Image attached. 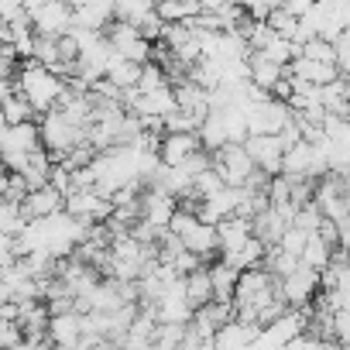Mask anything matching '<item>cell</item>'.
<instances>
[{
    "label": "cell",
    "mask_w": 350,
    "mask_h": 350,
    "mask_svg": "<svg viewBox=\"0 0 350 350\" xmlns=\"http://www.w3.org/2000/svg\"><path fill=\"white\" fill-rule=\"evenodd\" d=\"M323 336H316L312 329H302L299 336H292L288 343H285V350H323Z\"/></svg>",
    "instance_id": "42"
},
{
    "label": "cell",
    "mask_w": 350,
    "mask_h": 350,
    "mask_svg": "<svg viewBox=\"0 0 350 350\" xmlns=\"http://www.w3.org/2000/svg\"><path fill=\"white\" fill-rule=\"evenodd\" d=\"M0 148H14V151H42V127L35 120H25V124H8L0 131Z\"/></svg>",
    "instance_id": "15"
},
{
    "label": "cell",
    "mask_w": 350,
    "mask_h": 350,
    "mask_svg": "<svg viewBox=\"0 0 350 350\" xmlns=\"http://www.w3.org/2000/svg\"><path fill=\"white\" fill-rule=\"evenodd\" d=\"M0 203H4V196H0Z\"/></svg>",
    "instance_id": "47"
},
{
    "label": "cell",
    "mask_w": 350,
    "mask_h": 350,
    "mask_svg": "<svg viewBox=\"0 0 350 350\" xmlns=\"http://www.w3.org/2000/svg\"><path fill=\"white\" fill-rule=\"evenodd\" d=\"M14 86H18V93L31 103L35 113H49V110H55L59 100H62V93H66V79L55 76L52 69L38 66L35 59L21 62V69H18V76H14Z\"/></svg>",
    "instance_id": "1"
},
{
    "label": "cell",
    "mask_w": 350,
    "mask_h": 350,
    "mask_svg": "<svg viewBox=\"0 0 350 350\" xmlns=\"http://www.w3.org/2000/svg\"><path fill=\"white\" fill-rule=\"evenodd\" d=\"M0 110H4V120H8V124H25V120L35 117L31 103H28L21 93H11L8 100H0Z\"/></svg>",
    "instance_id": "34"
},
{
    "label": "cell",
    "mask_w": 350,
    "mask_h": 350,
    "mask_svg": "<svg viewBox=\"0 0 350 350\" xmlns=\"http://www.w3.org/2000/svg\"><path fill=\"white\" fill-rule=\"evenodd\" d=\"M151 312H154V319L158 323H189L193 319V302L186 299V288H183V282L179 285H172V288H165V295L154 302V306H148Z\"/></svg>",
    "instance_id": "11"
},
{
    "label": "cell",
    "mask_w": 350,
    "mask_h": 350,
    "mask_svg": "<svg viewBox=\"0 0 350 350\" xmlns=\"http://www.w3.org/2000/svg\"><path fill=\"white\" fill-rule=\"evenodd\" d=\"M306 237H309V234H302V230L288 227L275 247H278V251H285V254H295V258H299V254H302V247H306Z\"/></svg>",
    "instance_id": "41"
},
{
    "label": "cell",
    "mask_w": 350,
    "mask_h": 350,
    "mask_svg": "<svg viewBox=\"0 0 350 350\" xmlns=\"http://www.w3.org/2000/svg\"><path fill=\"white\" fill-rule=\"evenodd\" d=\"M107 42L113 49V55L127 59V62H137V66H148L151 55H154V45L141 35V28L127 25V21H117L110 31H107Z\"/></svg>",
    "instance_id": "4"
},
{
    "label": "cell",
    "mask_w": 350,
    "mask_h": 350,
    "mask_svg": "<svg viewBox=\"0 0 350 350\" xmlns=\"http://www.w3.org/2000/svg\"><path fill=\"white\" fill-rule=\"evenodd\" d=\"M66 213L69 217H79L86 224H103L113 213V200L103 196V193H96V189H76V193L66 196Z\"/></svg>",
    "instance_id": "8"
},
{
    "label": "cell",
    "mask_w": 350,
    "mask_h": 350,
    "mask_svg": "<svg viewBox=\"0 0 350 350\" xmlns=\"http://www.w3.org/2000/svg\"><path fill=\"white\" fill-rule=\"evenodd\" d=\"M161 86H168V72H165L158 62H148V66H141L137 90H141V93H148V90H161Z\"/></svg>",
    "instance_id": "38"
},
{
    "label": "cell",
    "mask_w": 350,
    "mask_h": 350,
    "mask_svg": "<svg viewBox=\"0 0 350 350\" xmlns=\"http://www.w3.org/2000/svg\"><path fill=\"white\" fill-rule=\"evenodd\" d=\"M319 288H323L319 271H316V268H306V265H299L292 275L278 278V295L285 299L288 309H306V306L319 295Z\"/></svg>",
    "instance_id": "5"
},
{
    "label": "cell",
    "mask_w": 350,
    "mask_h": 350,
    "mask_svg": "<svg viewBox=\"0 0 350 350\" xmlns=\"http://www.w3.org/2000/svg\"><path fill=\"white\" fill-rule=\"evenodd\" d=\"M42 144H45V151L52 154V161H62L76 144H83L86 141V131L90 127H79V124H72L59 107L55 110H49V113H42Z\"/></svg>",
    "instance_id": "3"
},
{
    "label": "cell",
    "mask_w": 350,
    "mask_h": 350,
    "mask_svg": "<svg viewBox=\"0 0 350 350\" xmlns=\"http://www.w3.org/2000/svg\"><path fill=\"white\" fill-rule=\"evenodd\" d=\"M183 247L186 251H193L196 258H213L217 251H220V241H217V227L213 224H203V220H196L186 234H183Z\"/></svg>",
    "instance_id": "19"
},
{
    "label": "cell",
    "mask_w": 350,
    "mask_h": 350,
    "mask_svg": "<svg viewBox=\"0 0 350 350\" xmlns=\"http://www.w3.org/2000/svg\"><path fill=\"white\" fill-rule=\"evenodd\" d=\"M323 220H326V217L319 213V206H316V203H302V206H295L292 227H295V230H302V234H316Z\"/></svg>",
    "instance_id": "36"
},
{
    "label": "cell",
    "mask_w": 350,
    "mask_h": 350,
    "mask_svg": "<svg viewBox=\"0 0 350 350\" xmlns=\"http://www.w3.org/2000/svg\"><path fill=\"white\" fill-rule=\"evenodd\" d=\"M210 161H213V168L220 172V179H224L227 186H237V189L258 172V165H254V158L247 154L244 144H227V148L213 151Z\"/></svg>",
    "instance_id": "6"
},
{
    "label": "cell",
    "mask_w": 350,
    "mask_h": 350,
    "mask_svg": "<svg viewBox=\"0 0 350 350\" xmlns=\"http://www.w3.org/2000/svg\"><path fill=\"white\" fill-rule=\"evenodd\" d=\"M254 237V220H247V217H227V220H220L217 224V241H220V254H227V251H237L244 241H251Z\"/></svg>",
    "instance_id": "18"
},
{
    "label": "cell",
    "mask_w": 350,
    "mask_h": 350,
    "mask_svg": "<svg viewBox=\"0 0 350 350\" xmlns=\"http://www.w3.org/2000/svg\"><path fill=\"white\" fill-rule=\"evenodd\" d=\"M103 79H110L117 90H137V79H141V66L137 62H127L120 55H110L107 69H103Z\"/></svg>",
    "instance_id": "27"
},
{
    "label": "cell",
    "mask_w": 350,
    "mask_h": 350,
    "mask_svg": "<svg viewBox=\"0 0 350 350\" xmlns=\"http://www.w3.org/2000/svg\"><path fill=\"white\" fill-rule=\"evenodd\" d=\"M196 134L203 141V151H220V148L230 144V134H227V124H224V113L220 110H210Z\"/></svg>",
    "instance_id": "25"
},
{
    "label": "cell",
    "mask_w": 350,
    "mask_h": 350,
    "mask_svg": "<svg viewBox=\"0 0 350 350\" xmlns=\"http://www.w3.org/2000/svg\"><path fill=\"white\" fill-rule=\"evenodd\" d=\"M21 206H25L28 220H49V217H55V213L66 210V196L55 193L52 186H42V189H31Z\"/></svg>",
    "instance_id": "14"
},
{
    "label": "cell",
    "mask_w": 350,
    "mask_h": 350,
    "mask_svg": "<svg viewBox=\"0 0 350 350\" xmlns=\"http://www.w3.org/2000/svg\"><path fill=\"white\" fill-rule=\"evenodd\" d=\"M154 14L161 25H189L193 18H200V4H189V0H154Z\"/></svg>",
    "instance_id": "24"
},
{
    "label": "cell",
    "mask_w": 350,
    "mask_h": 350,
    "mask_svg": "<svg viewBox=\"0 0 350 350\" xmlns=\"http://www.w3.org/2000/svg\"><path fill=\"white\" fill-rule=\"evenodd\" d=\"M336 244H340V251H350V220L336 227Z\"/></svg>",
    "instance_id": "45"
},
{
    "label": "cell",
    "mask_w": 350,
    "mask_h": 350,
    "mask_svg": "<svg viewBox=\"0 0 350 350\" xmlns=\"http://www.w3.org/2000/svg\"><path fill=\"white\" fill-rule=\"evenodd\" d=\"M189 326V323H186ZM186 326L183 323H158L154 329V350H183V340H186Z\"/></svg>",
    "instance_id": "32"
},
{
    "label": "cell",
    "mask_w": 350,
    "mask_h": 350,
    "mask_svg": "<svg viewBox=\"0 0 350 350\" xmlns=\"http://www.w3.org/2000/svg\"><path fill=\"white\" fill-rule=\"evenodd\" d=\"M312 4H316V0H285V4H282V8H285L288 14H295V18H302L306 11H312Z\"/></svg>",
    "instance_id": "44"
},
{
    "label": "cell",
    "mask_w": 350,
    "mask_h": 350,
    "mask_svg": "<svg viewBox=\"0 0 350 350\" xmlns=\"http://www.w3.org/2000/svg\"><path fill=\"white\" fill-rule=\"evenodd\" d=\"M261 55H265V59H271L275 66H292V59L299 55V45H295V42H288V38H282V35H275V38L261 49Z\"/></svg>",
    "instance_id": "33"
},
{
    "label": "cell",
    "mask_w": 350,
    "mask_h": 350,
    "mask_svg": "<svg viewBox=\"0 0 350 350\" xmlns=\"http://www.w3.org/2000/svg\"><path fill=\"white\" fill-rule=\"evenodd\" d=\"M183 288H186V299L193 302V309L213 302V282H210V268H196L193 275L183 278Z\"/></svg>",
    "instance_id": "29"
},
{
    "label": "cell",
    "mask_w": 350,
    "mask_h": 350,
    "mask_svg": "<svg viewBox=\"0 0 350 350\" xmlns=\"http://www.w3.org/2000/svg\"><path fill=\"white\" fill-rule=\"evenodd\" d=\"M319 100H323V110L326 113L347 117L350 113V79L347 76H336L333 83L319 86Z\"/></svg>",
    "instance_id": "22"
},
{
    "label": "cell",
    "mask_w": 350,
    "mask_h": 350,
    "mask_svg": "<svg viewBox=\"0 0 350 350\" xmlns=\"http://www.w3.org/2000/svg\"><path fill=\"white\" fill-rule=\"evenodd\" d=\"M31 220H28V213H25V206L21 203H0V234H8V237H18L25 227H28Z\"/></svg>",
    "instance_id": "31"
},
{
    "label": "cell",
    "mask_w": 350,
    "mask_h": 350,
    "mask_svg": "<svg viewBox=\"0 0 350 350\" xmlns=\"http://www.w3.org/2000/svg\"><path fill=\"white\" fill-rule=\"evenodd\" d=\"M175 210H179V200H175V196H168V193H161V189H154V186H148V193H141V220H144L148 227L168 230Z\"/></svg>",
    "instance_id": "10"
},
{
    "label": "cell",
    "mask_w": 350,
    "mask_h": 350,
    "mask_svg": "<svg viewBox=\"0 0 350 350\" xmlns=\"http://www.w3.org/2000/svg\"><path fill=\"white\" fill-rule=\"evenodd\" d=\"M113 18L134 28H144L154 18V0H113Z\"/></svg>",
    "instance_id": "26"
},
{
    "label": "cell",
    "mask_w": 350,
    "mask_h": 350,
    "mask_svg": "<svg viewBox=\"0 0 350 350\" xmlns=\"http://www.w3.org/2000/svg\"><path fill=\"white\" fill-rule=\"evenodd\" d=\"M21 4H25V11H28V14H35V11L45 4V0H21Z\"/></svg>",
    "instance_id": "46"
},
{
    "label": "cell",
    "mask_w": 350,
    "mask_h": 350,
    "mask_svg": "<svg viewBox=\"0 0 350 350\" xmlns=\"http://www.w3.org/2000/svg\"><path fill=\"white\" fill-rule=\"evenodd\" d=\"M31 28L42 38H62L72 28V4L69 0H45V4L31 14Z\"/></svg>",
    "instance_id": "7"
},
{
    "label": "cell",
    "mask_w": 350,
    "mask_h": 350,
    "mask_svg": "<svg viewBox=\"0 0 350 350\" xmlns=\"http://www.w3.org/2000/svg\"><path fill=\"white\" fill-rule=\"evenodd\" d=\"M268 28H271L275 35H282V38L295 42V31H299V18H295V14H288L285 8H275V11L268 14Z\"/></svg>",
    "instance_id": "37"
},
{
    "label": "cell",
    "mask_w": 350,
    "mask_h": 350,
    "mask_svg": "<svg viewBox=\"0 0 350 350\" xmlns=\"http://www.w3.org/2000/svg\"><path fill=\"white\" fill-rule=\"evenodd\" d=\"M247 154L254 158V165L265 175H282V158H285V144L278 134H247L244 141Z\"/></svg>",
    "instance_id": "9"
},
{
    "label": "cell",
    "mask_w": 350,
    "mask_h": 350,
    "mask_svg": "<svg viewBox=\"0 0 350 350\" xmlns=\"http://www.w3.org/2000/svg\"><path fill=\"white\" fill-rule=\"evenodd\" d=\"M237 268H230L227 261L210 265V282H213V299L217 302H234V288H237Z\"/></svg>",
    "instance_id": "28"
},
{
    "label": "cell",
    "mask_w": 350,
    "mask_h": 350,
    "mask_svg": "<svg viewBox=\"0 0 350 350\" xmlns=\"http://www.w3.org/2000/svg\"><path fill=\"white\" fill-rule=\"evenodd\" d=\"M299 55H302V59H312V62H329V66H336V45L326 42V38H312V42L299 45Z\"/></svg>",
    "instance_id": "35"
},
{
    "label": "cell",
    "mask_w": 350,
    "mask_h": 350,
    "mask_svg": "<svg viewBox=\"0 0 350 350\" xmlns=\"http://www.w3.org/2000/svg\"><path fill=\"white\" fill-rule=\"evenodd\" d=\"M247 69H251V86H258L261 93H275L278 90V83L285 79V69L288 66H275L271 59H265L261 52H251V59H247Z\"/></svg>",
    "instance_id": "17"
},
{
    "label": "cell",
    "mask_w": 350,
    "mask_h": 350,
    "mask_svg": "<svg viewBox=\"0 0 350 350\" xmlns=\"http://www.w3.org/2000/svg\"><path fill=\"white\" fill-rule=\"evenodd\" d=\"M49 186H52L55 193L69 196V193H72V172H69L66 165H55V161H52V172H49Z\"/></svg>",
    "instance_id": "40"
},
{
    "label": "cell",
    "mask_w": 350,
    "mask_h": 350,
    "mask_svg": "<svg viewBox=\"0 0 350 350\" xmlns=\"http://www.w3.org/2000/svg\"><path fill=\"white\" fill-rule=\"evenodd\" d=\"M265 254H268V247H265L258 237H251V241H244L237 251H227L220 261H227V265L237 268V271H251V268H261Z\"/></svg>",
    "instance_id": "23"
},
{
    "label": "cell",
    "mask_w": 350,
    "mask_h": 350,
    "mask_svg": "<svg viewBox=\"0 0 350 350\" xmlns=\"http://www.w3.org/2000/svg\"><path fill=\"white\" fill-rule=\"evenodd\" d=\"M175 107L193 113L196 120H206V113H210V90L196 86L193 79H179V83H175Z\"/></svg>",
    "instance_id": "16"
},
{
    "label": "cell",
    "mask_w": 350,
    "mask_h": 350,
    "mask_svg": "<svg viewBox=\"0 0 350 350\" xmlns=\"http://www.w3.org/2000/svg\"><path fill=\"white\" fill-rule=\"evenodd\" d=\"M333 340L343 350H350V309H336L333 312Z\"/></svg>",
    "instance_id": "39"
},
{
    "label": "cell",
    "mask_w": 350,
    "mask_h": 350,
    "mask_svg": "<svg viewBox=\"0 0 350 350\" xmlns=\"http://www.w3.org/2000/svg\"><path fill=\"white\" fill-rule=\"evenodd\" d=\"M299 261H302L306 268L323 271V268L333 261V244L323 241L319 234H309V237H306V247H302V254H299Z\"/></svg>",
    "instance_id": "30"
},
{
    "label": "cell",
    "mask_w": 350,
    "mask_h": 350,
    "mask_svg": "<svg viewBox=\"0 0 350 350\" xmlns=\"http://www.w3.org/2000/svg\"><path fill=\"white\" fill-rule=\"evenodd\" d=\"M309 168H312V144L302 137L299 144L285 148L282 175H285V179H309ZM309 183H312V179H309Z\"/></svg>",
    "instance_id": "21"
},
{
    "label": "cell",
    "mask_w": 350,
    "mask_h": 350,
    "mask_svg": "<svg viewBox=\"0 0 350 350\" xmlns=\"http://www.w3.org/2000/svg\"><path fill=\"white\" fill-rule=\"evenodd\" d=\"M288 76H295V79H302V83H312V86H326V83H333V79L340 76V69L329 66V62H312V59L295 55L292 66H288Z\"/></svg>",
    "instance_id": "20"
},
{
    "label": "cell",
    "mask_w": 350,
    "mask_h": 350,
    "mask_svg": "<svg viewBox=\"0 0 350 350\" xmlns=\"http://www.w3.org/2000/svg\"><path fill=\"white\" fill-rule=\"evenodd\" d=\"M196 151H203V141L200 134H161V144H158V161L161 165H183L186 158H193Z\"/></svg>",
    "instance_id": "12"
},
{
    "label": "cell",
    "mask_w": 350,
    "mask_h": 350,
    "mask_svg": "<svg viewBox=\"0 0 350 350\" xmlns=\"http://www.w3.org/2000/svg\"><path fill=\"white\" fill-rule=\"evenodd\" d=\"M278 299V278L268 268H251L237 275V288H234V312L241 323H254L258 326V312Z\"/></svg>",
    "instance_id": "2"
},
{
    "label": "cell",
    "mask_w": 350,
    "mask_h": 350,
    "mask_svg": "<svg viewBox=\"0 0 350 350\" xmlns=\"http://www.w3.org/2000/svg\"><path fill=\"white\" fill-rule=\"evenodd\" d=\"M21 18H28V11H25L21 0H0V21L14 25V21H21Z\"/></svg>",
    "instance_id": "43"
},
{
    "label": "cell",
    "mask_w": 350,
    "mask_h": 350,
    "mask_svg": "<svg viewBox=\"0 0 350 350\" xmlns=\"http://www.w3.org/2000/svg\"><path fill=\"white\" fill-rule=\"evenodd\" d=\"M52 347H76L83 340V312L69 309V312H52L49 316V333Z\"/></svg>",
    "instance_id": "13"
}]
</instances>
